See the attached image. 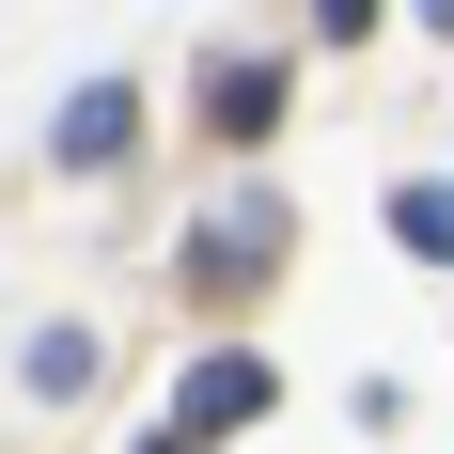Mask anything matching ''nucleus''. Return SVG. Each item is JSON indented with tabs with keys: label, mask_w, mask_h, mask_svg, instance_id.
<instances>
[{
	"label": "nucleus",
	"mask_w": 454,
	"mask_h": 454,
	"mask_svg": "<svg viewBox=\"0 0 454 454\" xmlns=\"http://www.w3.org/2000/svg\"><path fill=\"white\" fill-rule=\"evenodd\" d=\"M32 392H94V329H47V345H32Z\"/></svg>",
	"instance_id": "nucleus-6"
},
{
	"label": "nucleus",
	"mask_w": 454,
	"mask_h": 454,
	"mask_svg": "<svg viewBox=\"0 0 454 454\" xmlns=\"http://www.w3.org/2000/svg\"><path fill=\"white\" fill-rule=\"evenodd\" d=\"M314 32H329V47H345V32H376V0H314Z\"/></svg>",
	"instance_id": "nucleus-7"
},
{
	"label": "nucleus",
	"mask_w": 454,
	"mask_h": 454,
	"mask_svg": "<svg viewBox=\"0 0 454 454\" xmlns=\"http://www.w3.org/2000/svg\"><path fill=\"white\" fill-rule=\"evenodd\" d=\"M126 141H141V94H126V79H94V94H63V126H47V157H63V173H110Z\"/></svg>",
	"instance_id": "nucleus-3"
},
{
	"label": "nucleus",
	"mask_w": 454,
	"mask_h": 454,
	"mask_svg": "<svg viewBox=\"0 0 454 454\" xmlns=\"http://www.w3.org/2000/svg\"><path fill=\"white\" fill-rule=\"evenodd\" d=\"M267 251H282V204H220V220L188 235V282L235 298V282H267Z\"/></svg>",
	"instance_id": "nucleus-2"
},
{
	"label": "nucleus",
	"mask_w": 454,
	"mask_h": 454,
	"mask_svg": "<svg viewBox=\"0 0 454 454\" xmlns=\"http://www.w3.org/2000/svg\"><path fill=\"white\" fill-rule=\"evenodd\" d=\"M141 454H204V439H188V423H157V439H141Z\"/></svg>",
	"instance_id": "nucleus-8"
},
{
	"label": "nucleus",
	"mask_w": 454,
	"mask_h": 454,
	"mask_svg": "<svg viewBox=\"0 0 454 454\" xmlns=\"http://www.w3.org/2000/svg\"><path fill=\"white\" fill-rule=\"evenodd\" d=\"M423 32H454V0H423Z\"/></svg>",
	"instance_id": "nucleus-9"
},
{
	"label": "nucleus",
	"mask_w": 454,
	"mask_h": 454,
	"mask_svg": "<svg viewBox=\"0 0 454 454\" xmlns=\"http://www.w3.org/2000/svg\"><path fill=\"white\" fill-rule=\"evenodd\" d=\"M392 251H408V267H454V188H439V173L392 188Z\"/></svg>",
	"instance_id": "nucleus-5"
},
{
	"label": "nucleus",
	"mask_w": 454,
	"mask_h": 454,
	"mask_svg": "<svg viewBox=\"0 0 454 454\" xmlns=\"http://www.w3.org/2000/svg\"><path fill=\"white\" fill-rule=\"evenodd\" d=\"M157 423H188V439H235V423H267V361L251 345H204V361L173 376V408Z\"/></svg>",
	"instance_id": "nucleus-1"
},
{
	"label": "nucleus",
	"mask_w": 454,
	"mask_h": 454,
	"mask_svg": "<svg viewBox=\"0 0 454 454\" xmlns=\"http://www.w3.org/2000/svg\"><path fill=\"white\" fill-rule=\"evenodd\" d=\"M204 126H220V141H267L282 126V63H220V79H204Z\"/></svg>",
	"instance_id": "nucleus-4"
}]
</instances>
